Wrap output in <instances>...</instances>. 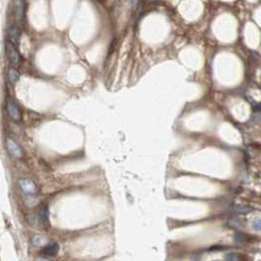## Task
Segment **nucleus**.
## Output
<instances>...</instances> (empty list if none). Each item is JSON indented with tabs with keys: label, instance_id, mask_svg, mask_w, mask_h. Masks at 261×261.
<instances>
[{
	"label": "nucleus",
	"instance_id": "1",
	"mask_svg": "<svg viewBox=\"0 0 261 261\" xmlns=\"http://www.w3.org/2000/svg\"><path fill=\"white\" fill-rule=\"evenodd\" d=\"M19 186H20L21 190L25 193V195H35V194L38 192V189H37L36 184L33 182L31 179H21L19 181Z\"/></svg>",
	"mask_w": 261,
	"mask_h": 261
},
{
	"label": "nucleus",
	"instance_id": "2",
	"mask_svg": "<svg viewBox=\"0 0 261 261\" xmlns=\"http://www.w3.org/2000/svg\"><path fill=\"white\" fill-rule=\"evenodd\" d=\"M7 111H8L10 117L14 119V120L19 121L22 119V111L20 108L11 99V97H9L8 100H7Z\"/></svg>",
	"mask_w": 261,
	"mask_h": 261
},
{
	"label": "nucleus",
	"instance_id": "3",
	"mask_svg": "<svg viewBox=\"0 0 261 261\" xmlns=\"http://www.w3.org/2000/svg\"><path fill=\"white\" fill-rule=\"evenodd\" d=\"M6 53L10 60V62L13 63V64H19V63L22 61L20 53H19L18 50L15 48V46L11 42L6 43Z\"/></svg>",
	"mask_w": 261,
	"mask_h": 261
},
{
	"label": "nucleus",
	"instance_id": "4",
	"mask_svg": "<svg viewBox=\"0 0 261 261\" xmlns=\"http://www.w3.org/2000/svg\"><path fill=\"white\" fill-rule=\"evenodd\" d=\"M6 145L9 153L13 156H15V158H22L23 156V150H22L21 146L15 140L8 138L6 141Z\"/></svg>",
	"mask_w": 261,
	"mask_h": 261
},
{
	"label": "nucleus",
	"instance_id": "5",
	"mask_svg": "<svg viewBox=\"0 0 261 261\" xmlns=\"http://www.w3.org/2000/svg\"><path fill=\"white\" fill-rule=\"evenodd\" d=\"M253 241H254V237L251 236V235H248L242 232H238L234 235V242L238 245L248 244L249 242H253Z\"/></svg>",
	"mask_w": 261,
	"mask_h": 261
},
{
	"label": "nucleus",
	"instance_id": "6",
	"mask_svg": "<svg viewBox=\"0 0 261 261\" xmlns=\"http://www.w3.org/2000/svg\"><path fill=\"white\" fill-rule=\"evenodd\" d=\"M8 37H9V42L12 44H18L21 38V29L16 25H13L9 28L8 31Z\"/></svg>",
	"mask_w": 261,
	"mask_h": 261
},
{
	"label": "nucleus",
	"instance_id": "7",
	"mask_svg": "<svg viewBox=\"0 0 261 261\" xmlns=\"http://www.w3.org/2000/svg\"><path fill=\"white\" fill-rule=\"evenodd\" d=\"M60 247L57 243H52L41 249V254L46 256H56L59 252Z\"/></svg>",
	"mask_w": 261,
	"mask_h": 261
},
{
	"label": "nucleus",
	"instance_id": "8",
	"mask_svg": "<svg viewBox=\"0 0 261 261\" xmlns=\"http://www.w3.org/2000/svg\"><path fill=\"white\" fill-rule=\"evenodd\" d=\"M225 260L226 261H248V255L243 254V253L230 252L225 255Z\"/></svg>",
	"mask_w": 261,
	"mask_h": 261
},
{
	"label": "nucleus",
	"instance_id": "9",
	"mask_svg": "<svg viewBox=\"0 0 261 261\" xmlns=\"http://www.w3.org/2000/svg\"><path fill=\"white\" fill-rule=\"evenodd\" d=\"M228 226L231 227L233 229H236V230H241L244 228L245 226V222L244 220H242L238 217H235V218H231L229 221H228Z\"/></svg>",
	"mask_w": 261,
	"mask_h": 261
},
{
	"label": "nucleus",
	"instance_id": "10",
	"mask_svg": "<svg viewBox=\"0 0 261 261\" xmlns=\"http://www.w3.org/2000/svg\"><path fill=\"white\" fill-rule=\"evenodd\" d=\"M8 78L11 83L16 84L19 81V79H20V73H19V72L16 69L10 68L8 70Z\"/></svg>",
	"mask_w": 261,
	"mask_h": 261
},
{
	"label": "nucleus",
	"instance_id": "11",
	"mask_svg": "<svg viewBox=\"0 0 261 261\" xmlns=\"http://www.w3.org/2000/svg\"><path fill=\"white\" fill-rule=\"evenodd\" d=\"M16 14L20 19L24 17V3L22 0H16Z\"/></svg>",
	"mask_w": 261,
	"mask_h": 261
},
{
	"label": "nucleus",
	"instance_id": "12",
	"mask_svg": "<svg viewBox=\"0 0 261 261\" xmlns=\"http://www.w3.org/2000/svg\"><path fill=\"white\" fill-rule=\"evenodd\" d=\"M230 248L229 247H225V245H212V247H210L209 251H226V249Z\"/></svg>",
	"mask_w": 261,
	"mask_h": 261
},
{
	"label": "nucleus",
	"instance_id": "13",
	"mask_svg": "<svg viewBox=\"0 0 261 261\" xmlns=\"http://www.w3.org/2000/svg\"><path fill=\"white\" fill-rule=\"evenodd\" d=\"M251 211V208H248V207H243V206H239L235 208V212L239 214H245L248 212Z\"/></svg>",
	"mask_w": 261,
	"mask_h": 261
},
{
	"label": "nucleus",
	"instance_id": "14",
	"mask_svg": "<svg viewBox=\"0 0 261 261\" xmlns=\"http://www.w3.org/2000/svg\"><path fill=\"white\" fill-rule=\"evenodd\" d=\"M40 217L44 221V223H47L46 221H48V207L47 206H44L43 209L41 211V214H40Z\"/></svg>",
	"mask_w": 261,
	"mask_h": 261
},
{
	"label": "nucleus",
	"instance_id": "15",
	"mask_svg": "<svg viewBox=\"0 0 261 261\" xmlns=\"http://www.w3.org/2000/svg\"><path fill=\"white\" fill-rule=\"evenodd\" d=\"M34 239L38 240V243H36L35 245H43L46 242L45 237H42V236H36V237H34Z\"/></svg>",
	"mask_w": 261,
	"mask_h": 261
},
{
	"label": "nucleus",
	"instance_id": "16",
	"mask_svg": "<svg viewBox=\"0 0 261 261\" xmlns=\"http://www.w3.org/2000/svg\"><path fill=\"white\" fill-rule=\"evenodd\" d=\"M253 120L257 122V123H261V113L260 111L253 114Z\"/></svg>",
	"mask_w": 261,
	"mask_h": 261
},
{
	"label": "nucleus",
	"instance_id": "17",
	"mask_svg": "<svg viewBox=\"0 0 261 261\" xmlns=\"http://www.w3.org/2000/svg\"><path fill=\"white\" fill-rule=\"evenodd\" d=\"M253 227L258 230V231H261V220H256V221L253 223Z\"/></svg>",
	"mask_w": 261,
	"mask_h": 261
},
{
	"label": "nucleus",
	"instance_id": "18",
	"mask_svg": "<svg viewBox=\"0 0 261 261\" xmlns=\"http://www.w3.org/2000/svg\"><path fill=\"white\" fill-rule=\"evenodd\" d=\"M36 261H50V260H48L47 258H38L36 259Z\"/></svg>",
	"mask_w": 261,
	"mask_h": 261
}]
</instances>
